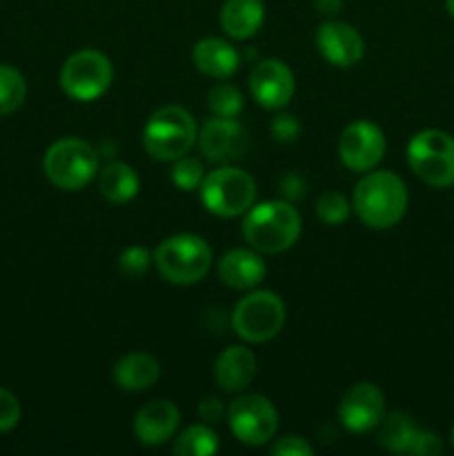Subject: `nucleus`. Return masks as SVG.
Segmentation results:
<instances>
[{
	"instance_id": "1",
	"label": "nucleus",
	"mask_w": 454,
	"mask_h": 456,
	"mask_svg": "<svg viewBox=\"0 0 454 456\" xmlns=\"http://www.w3.org/2000/svg\"><path fill=\"white\" fill-rule=\"evenodd\" d=\"M354 212L372 230H390L408 212V190L394 172H369L354 190Z\"/></svg>"
},
{
	"instance_id": "2",
	"label": "nucleus",
	"mask_w": 454,
	"mask_h": 456,
	"mask_svg": "<svg viewBox=\"0 0 454 456\" xmlns=\"http://www.w3.org/2000/svg\"><path fill=\"white\" fill-rule=\"evenodd\" d=\"M243 236L256 252L280 254L301 236V216L288 200H265L245 212Z\"/></svg>"
},
{
	"instance_id": "3",
	"label": "nucleus",
	"mask_w": 454,
	"mask_h": 456,
	"mask_svg": "<svg viewBox=\"0 0 454 456\" xmlns=\"http://www.w3.org/2000/svg\"><path fill=\"white\" fill-rule=\"evenodd\" d=\"M156 270L167 283L194 285L212 267V249L196 234H176L165 239L154 252Z\"/></svg>"
},
{
	"instance_id": "4",
	"label": "nucleus",
	"mask_w": 454,
	"mask_h": 456,
	"mask_svg": "<svg viewBox=\"0 0 454 456\" xmlns=\"http://www.w3.org/2000/svg\"><path fill=\"white\" fill-rule=\"evenodd\" d=\"M196 123L178 105L160 107L147 120L145 132H142V145L145 151L156 160H176L185 156L196 142Z\"/></svg>"
},
{
	"instance_id": "5",
	"label": "nucleus",
	"mask_w": 454,
	"mask_h": 456,
	"mask_svg": "<svg viewBox=\"0 0 454 456\" xmlns=\"http://www.w3.org/2000/svg\"><path fill=\"white\" fill-rule=\"evenodd\" d=\"M43 169L58 190L78 191L98 174V151L80 138H62L45 151Z\"/></svg>"
},
{
	"instance_id": "6",
	"label": "nucleus",
	"mask_w": 454,
	"mask_h": 456,
	"mask_svg": "<svg viewBox=\"0 0 454 456\" xmlns=\"http://www.w3.org/2000/svg\"><path fill=\"white\" fill-rule=\"evenodd\" d=\"M412 172L430 187L454 185V138L441 129H423L408 145Z\"/></svg>"
},
{
	"instance_id": "7",
	"label": "nucleus",
	"mask_w": 454,
	"mask_h": 456,
	"mask_svg": "<svg viewBox=\"0 0 454 456\" xmlns=\"http://www.w3.org/2000/svg\"><path fill=\"white\" fill-rule=\"evenodd\" d=\"M199 190L205 209L223 218L240 216L252 208L256 199V185L252 176L236 167L216 169L203 178Z\"/></svg>"
},
{
	"instance_id": "8",
	"label": "nucleus",
	"mask_w": 454,
	"mask_h": 456,
	"mask_svg": "<svg viewBox=\"0 0 454 456\" xmlns=\"http://www.w3.org/2000/svg\"><path fill=\"white\" fill-rule=\"evenodd\" d=\"M285 325V305L270 289H258L240 298L231 312V328L243 341H272Z\"/></svg>"
},
{
	"instance_id": "9",
	"label": "nucleus",
	"mask_w": 454,
	"mask_h": 456,
	"mask_svg": "<svg viewBox=\"0 0 454 456\" xmlns=\"http://www.w3.org/2000/svg\"><path fill=\"white\" fill-rule=\"evenodd\" d=\"M114 69L105 53L83 49L67 58L61 69V87L74 101H96L109 89Z\"/></svg>"
},
{
	"instance_id": "10",
	"label": "nucleus",
	"mask_w": 454,
	"mask_h": 456,
	"mask_svg": "<svg viewBox=\"0 0 454 456\" xmlns=\"http://www.w3.org/2000/svg\"><path fill=\"white\" fill-rule=\"evenodd\" d=\"M227 421L236 439L245 445H263L276 435L279 414L270 399L261 395H245L231 401Z\"/></svg>"
},
{
	"instance_id": "11",
	"label": "nucleus",
	"mask_w": 454,
	"mask_h": 456,
	"mask_svg": "<svg viewBox=\"0 0 454 456\" xmlns=\"http://www.w3.org/2000/svg\"><path fill=\"white\" fill-rule=\"evenodd\" d=\"M385 154V134L369 120L347 125L338 141V156L352 172H369Z\"/></svg>"
},
{
	"instance_id": "12",
	"label": "nucleus",
	"mask_w": 454,
	"mask_h": 456,
	"mask_svg": "<svg viewBox=\"0 0 454 456\" xmlns=\"http://www.w3.org/2000/svg\"><path fill=\"white\" fill-rule=\"evenodd\" d=\"M338 417L343 426L356 435L374 430L385 417V396L374 383H356L341 399Z\"/></svg>"
},
{
	"instance_id": "13",
	"label": "nucleus",
	"mask_w": 454,
	"mask_h": 456,
	"mask_svg": "<svg viewBox=\"0 0 454 456\" xmlns=\"http://www.w3.org/2000/svg\"><path fill=\"white\" fill-rule=\"evenodd\" d=\"M249 92L265 110H280L294 96V76L283 61L265 58L249 74Z\"/></svg>"
},
{
	"instance_id": "14",
	"label": "nucleus",
	"mask_w": 454,
	"mask_h": 456,
	"mask_svg": "<svg viewBox=\"0 0 454 456\" xmlns=\"http://www.w3.org/2000/svg\"><path fill=\"white\" fill-rule=\"evenodd\" d=\"M316 47L323 53L325 61L343 69L354 67L365 53V43L359 31L341 20H328L319 27Z\"/></svg>"
},
{
	"instance_id": "15",
	"label": "nucleus",
	"mask_w": 454,
	"mask_h": 456,
	"mask_svg": "<svg viewBox=\"0 0 454 456\" xmlns=\"http://www.w3.org/2000/svg\"><path fill=\"white\" fill-rule=\"evenodd\" d=\"M199 145L205 159L212 163H230L243 154L247 141H245L243 127L234 118L214 116L200 127Z\"/></svg>"
},
{
	"instance_id": "16",
	"label": "nucleus",
	"mask_w": 454,
	"mask_h": 456,
	"mask_svg": "<svg viewBox=\"0 0 454 456\" xmlns=\"http://www.w3.org/2000/svg\"><path fill=\"white\" fill-rule=\"evenodd\" d=\"M178 421H181V412L172 401H151V403L142 405L134 417V435L142 445L156 448L172 439Z\"/></svg>"
},
{
	"instance_id": "17",
	"label": "nucleus",
	"mask_w": 454,
	"mask_h": 456,
	"mask_svg": "<svg viewBox=\"0 0 454 456\" xmlns=\"http://www.w3.org/2000/svg\"><path fill=\"white\" fill-rule=\"evenodd\" d=\"M256 374V356L247 347L231 346L221 352L214 363V379L225 392H240Z\"/></svg>"
},
{
	"instance_id": "18",
	"label": "nucleus",
	"mask_w": 454,
	"mask_h": 456,
	"mask_svg": "<svg viewBox=\"0 0 454 456\" xmlns=\"http://www.w3.org/2000/svg\"><path fill=\"white\" fill-rule=\"evenodd\" d=\"M218 276L231 289H252L265 276V263L252 249H231L218 263Z\"/></svg>"
},
{
	"instance_id": "19",
	"label": "nucleus",
	"mask_w": 454,
	"mask_h": 456,
	"mask_svg": "<svg viewBox=\"0 0 454 456\" xmlns=\"http://www.w3.org/2000/svg\"><path fill=\"white\" fill-rule=\"evenodd\" d=\"M265 20L263 0H225L221 7V27L230 38L247 40Z\"/></svg>"
},
{
	"instance_id": "20",
	"label": "nucleus",
	"mask_w": 454,
	"mask_h": 456,
	"mask_svg": "<svg viewBox=\"0 0 454 456\" xmlns=\"http://www.w3.org/2000/svg\"><path fill=\"white\" fill-rule=\"evenodd\" d=\"M191 61L209 78H227L239 69V52L221 38H203L191 49Z\"/></svg>"
},
{
	"instance_id": "21",
	"label": "nucleus",
	"mask_w": 454,
	"mask_h": 456,
	"mask_svg": "<svg viewBox=\"0 0 454 456\" xmlns=\"http://www.w3.org/2000/svg\"><path fill=\"white\" fill-rule=\"evenodd\" d=\"M160 377V365L147 352H134L114 365V381L125 392H142Z\"/></svg>"
},
{
	"instance_id": "22",
	"label": "nucleus",
	"mask_w": 454,
	"mask_h": 456,
	"mask_svg": "<svg viewBox=\"0 0 454 456\" xmlns=\"http://www.w3.org/2000/svg\"><path fill=\"white\" fill-rule=\"evenodd\" d=\"M98 187H101V194L109 203L123 205L129 203L138 194L141 181H138V174L134 172L132 165L123 163V160H111L109 165L102 167L101 178H98Z\"/></svg>"
},
{
	"instance_id": "23",
	"label": "nucleus",
	"mask_w": 454,
	"mask_h": 456,
	"mask_svg": "<svg viewBox=\"0 0 454 456\" xmlns=\"http://www.w3.org/2000/svg\"><path fill=\"white\" fill-rule=\"evenodd\" d=\"M378 444L390 452H408L409 444H412L414 435L418 432L417 423L409 414L405 412H392L381 419L378 423Z\"/></svg>"
},
{
	"instance_id": "24",
	"label": "nucleus",
	"mask_w": 454,
	"mask_h": 456,
	"mask_svg": "<svg viewBox=\"0 0 454 456\" xmlns=\"http://www.w3.org/2000/svg\"><path fill=\"white\" fill-rule=\"evenodd\" d=\"M174 452L178 456H212L218 452V436L212 428L191 426L182 432L174 444Z\"/></svg>"
},
{
	"instance_id": "25",
	"label": "nucleus",
	"mask_w": 454,
	"mask_h": 456,
	"mask_svg": "<svg viewBox=\"0 0 454 456\" xmlns=\"http://www.w3.org/2000/svg\"><path fill=\"white\" fill-rule=\"evenodd\" d=\"M27 83L18 69L0 65V116L13 114L25 102Z\"/></svg>"
},
{
	"instance_id": "26",
	"label": "nucleus",
	"mask_w": 454,
	"mask_h": 456,
	"mask_svg": "<svg viewBox=\"0 0 454 456\" xmlns=\"http://www.w3.org/2000/svg\"><path fill=\"white\" fill-rule=\"evenodd\" d=\"M207 107L214 116L221 118H236L243 111V96L234 85H214L207 94Z\"/></svg>"
},
{
	"instance_id": "27",
	"label": "nucleus",
	"mask_w": 454,
	"mask_h": 456,
	"mask_svg": "<svg viewBox=\"0 0 454 456\" xmlns=\"http://www.w3.org/2000/svg\"><path fill=\"white\" fill-rule=\"evenodd\" d=\"M350 200L341 194V191H325L320 199L316 200V214L325 225H341L350 216Z\"/></svg>"
},
{
	"instance_id": "28",
	"label": "nucleus",
	"mask_w": 454,
	"mask_h": 456,
	"mask_svg": "<svg viewBox=\"0 0 454 456\" xmlns=\"http://www.w3.org/2000/svg\"><path fill=\"white\" fill-rule=\"evenodd\" d=\"M203 178H205V169L203 165H200V160L187 159V154L181 156V159H176V163H174V169H172V181L176 183L182 191L199 190Z\"/></svg>"
},
{
	"instance_id": "29",
	"label": "nucleus",
	"mask_w": 454,
	"mask_h": 456,
	"mask_svg": "<svg viewBox=\"0 0 454 456\" xmlns=\"http://www.w3.org/2000/svg\"><path fill=\"white\" fill-rule=\"evenodd\" d=\"M154 256L145 248H127L118 258V270L129 279H141L151 265Z\"/></svg>"
},
{
	"instance_id": "30",
	"label": "nucleus",
	"mask_w": 454,
	"mask_h": 456,
	"mask_svg": "<svg viewBox=\"0 0 454 456\" xmlns=\"http://www.w3.org/2000/svg\"><path fill=\"white\" fill-rule=\"evenodd\" d=\"M441 452H443V441H441L439 435L430 430H418L408 448V454L414 456H436Z\"/></svg>"
},
{
	"instance_id": "31",
	"label": "nucleus",
	"mask_w": 454,
	"mask_h": 456,
	"mask_svg": "<svg viewBox=\"0 0 454 456\" xmlns=\"http://www.w3.org/2000/svg\"><path fill=\"white\" fill-rule=\"evenodd\" d=\"M20 421V403L9 390L0 387V432H9Z\"/></svg>"
},
{
	"instance_id": "32",
	"label": "nucleus",
	"mask_w": 454,
	"mask_h": 456,
	"mask_svg": "<svg viewBox=\"0 0 454 456\" xmlns=\"http://www.w3.org/2000/svg\"><path fill=\"white\" fill-rule=\"evenodd\" d=\"M270 132L276 142H292L301 134V123L292 114H279L270 123Z\"/></svg>"
},
{
	"instance_id": "33",
	"label": "nucleus",
	"mask_w": 454,
	"mask_h": 456,
	"mask_svg": "<svg viewBox=\"0 0 454 456\" xmlns=\"http://www.w3.org/2000/svg\"><path fill=\"white\" fill-rule=\"evenodd\" d=\"M272 454L276 456H312V445L301 436H283L274 444Z\"/></svg>"
},
{
	"instance_id": "34",
	"label": "nucleus",
	"mask_w": 454,
	"mask_h": 456,
	"mask_svg": "<svg viewBox=\"0 0 454 456\" xmlns=\"http://www.w3.org/2000/svg\"><path fill=\"white\" fill-rule=\"evenodd\" d=\"M225 405H223L221 399H216V396H207V399H203L199 403V417L200 421L207 423V426H214V423L223 421V417H225Z\"/></svg>"
},
{
	"instance_id": "35",
	"label": "nucleus",
	"mask_w": 454,
	"mask_h": 456,
	"mask_svg": "<svg viewBox=\"0 0 454 456\" xmlns=\"http://www.w3.org/2000/svg\"><path fill=\"white\" fill-rule=\"evenodd\" d=\"M280 194L285 196V200H296L305 194V181H303L298 174L289 172L280 178Z\"/></svg>"
},
{
	"instance_id": "36",
	"label": "nucleus",
	"mask_w": 454,
	"mask_h": 456,
	"mask_svg": "<svg viewBox=\"0 0 454 456\" xmlns=\"http://www.w3.org/2000/svg\"><path fill=\"white\" fill-rule=\"evenodd\" d=\"M314 7L319 9L323 16H336L343 9V0H314Z\"/></svg>"
},
{
	"instance_id": "37",
	"label": "nucleus",
	"mask_w": 454,
	"mask_h": 456,
	"mask_svg": "<svg viewBox=\"0 0 454 456\" xmlns=\"http://www.w3.org/2000/svg\"><path fill=\"white\" fill-rule=\"evenodd\" d=\"M445 9H448L450 16L454 18V0H445Z\"/></svg>"
},
{
	"instance_id": "38",
	"label": "nucleus",
	"mask_w": 454,
	"mask_h": 456,
	"mask_svg": "<svg viewBox=\"0 0 454 456\" xmlns=\"http://www.w3.org/2000/svg\"><path fill=\"white\" fill-rule=\"evenodd\" d=\"M450 439H452V445H454V426H452V435H450Z\"/></svg>"
}]
</instances>
